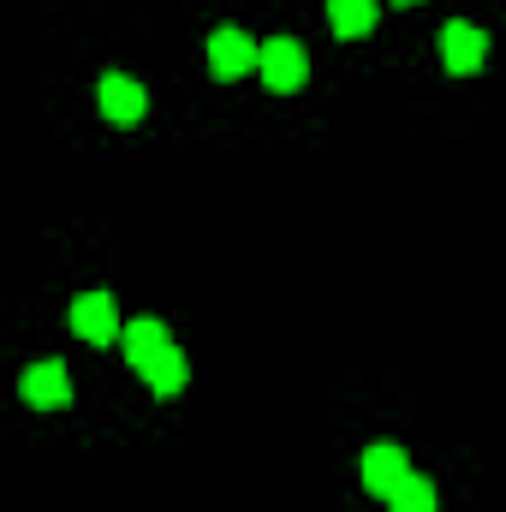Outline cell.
I'll list each match as a JSON object with an SVG mask.
<instances>
[{
    "label": "cell",
    "mask_w": 506,
    "mask_h": 512,
    "mask_svg": "<svg viewBox=\"0 0 506 512\" xmlns=\"http://www.w3.org/2000/svg\"><path fill=\"white\" fill-rule=\"evenodd\" d=\"M203 60H209V72L221 84H239V78H251L256 66H262V42H256L251 30H239V24H221V30H209Z\"/></svg>",
    "instance_id": "1"
},
{
    "label": "cell",
    "mask_w": 506,
    "mask_h": 512,
    "mask_svg": "<svg viewBox=\"0 0 506 512\" xmlns=\"http://www.w3.org/2000/svg\"><path fill=\"white\" fill-rule=\"evenodd\" d=\"M256 78H262L274 96L304 90V78H310V54H304V42H298V36H268V42H262V66H256Z\"/></svg>",
    "instance_id": "2"
},
{
    "label": "cell",
    "mask_w": 506,
    "mask_h": 512,
    "mask_svg": "<svg viewBox=\"0 0 506 512\" xmlns=\"http://www.w3.org/2000/svg\"><path fill=\"white\" fill-rule=\"evenodd\" d=\"M66 322H72V334H78L84 346H114V340L126 334L114 292H78L72 310H66Z\"/></svg>",
    "instance_id": "3"
},
{
    "label": "cell",
    "mask_w": 506,
    "mask_h": 512,
    "mask_svg": "<svg viewBox=\"0 0 506 512\" xmlns=\"http://www.w3.org/2000/svg\"><path fill=\"white\" fill-rule=\"evenodd\" d=\"M483 60H489V30L471 18H447L441 24V66L453 78H471V72H483Z\"/></svg>",
    "instance_id": "4"
},
{
    "label": "cell",
    "mask_w": 506,
    "mask_h": 512,
    "mask_svg": "<svg viewBox=\"0 0 506 512\" xmlns=\"http://www.w3.org/2000/svg\"><path fill=\"white\" fill-rule=\"evenodd\" d=\"M96 108L114 120V126H143V114H149V90L131 78V72H102L96 78Z\"/></svg>",
    "instance_id": "5"
},
{
    "label": "cell",
    "mask_w": 506,
    "mask_h": 512,
    "mask_svg": "<svg viewBox=\"0 0 506 512\" xmlns=\"http://www.w3.org/2000/svg\"><path fill=\"white\" fill-rule=\"evenodd\" d=\"M18 399H24L30 411H66V405H72V370H66L60 358L30 364V370L18 376Z\"/></svg>",
    "instance_id": "6"
},
{
    "label": "cell",
    "mask_w": 506,
    "mask_h": 512,
    "mask_svg": "<svg viewBox=\"0 0 506 512\" xmlns=\"http://www.w3.org/2000/svg\"><path fill=\"white\" fill-rule=\"evenodd\" d=\"M405 477H411V459H405L399 441H370V447H364V459H358V483H364V495L387 501Z\"/></svg>",
    "instance_id": "7"
},
{
    "label": "cell",
    "mask_w": 506,
    "mask_h": 512,
    "mask_svg": "<svg viewBox=\"0 0 506 512\" xmlns=\"http://www.w3.org/2000/svg\"><path fill=\"white\" fill-rule=\"evenodd\" d=\"M167 346H173V334H167V322H161V316H137V322H126V334H120V352H126L131 370L155 364Z\"/></svg>",
    "instance_id": "8"
},
{
    "label": "cell",
    "mask_w": 506,
    "mask_h": 512,
    "mask_svg": "<svg viewBox=\"0 0 506 512\" xmlns=\"http://www.w3.org/2000/svg\"><path fill=\"white\" fill-rule=\"evenodd\" d=\"M137 376H143V387H149V393H155V399H173V393H179V387L191 382V358H185V352H179V346H167V352H161V358H155V364H143V370H137Z\"/></svg>",
    "instance_id": "9"
},
{
    "label": "cell",
    "mask_w": 506,
    "mask_h": 512,
    "mask_svg": "<svg viewBox=\"0 0 506 512\" xmlns=\"http://www.w3.org/2000/svg\"><path fill=\"white\" fill-rule=\"evenodd\" d=\"M381 6L376 0H328V24H334V36H346V42H364L370 30H376Z\"/></svg>",
    "instance_id": "10"
},
{
    "label": "cell",
    "mask_w": 506,
    "mask_h": 512,
    "mask_svg": "<svg viewBox=\"0 0 506 512\" xmlns=\"http://www.w3.org/2000/svg\"><path fill=\"white\" fill-rule=\"evenodd\" d=\"M381 507H387V512H435L441 501H435V483L411 471V477H405V483H399V489H393V495L381 501Z\"/></svg>",
    "instance_id": "11"
},
{
    "label": "cell",
    "mask_w": 506,
    "mask_h": 512,
    "mask_svg": "<svg viewBox=\"0 0 506 512\" xmlns=\"http://www.w3.org/2000/svg\"><path fill=\"white\" fill-rule=\"evenodd\" d=\"M393 6H417V0H393Z\"/></svg>",
    "instance_id": "12"
}]
</instances>
